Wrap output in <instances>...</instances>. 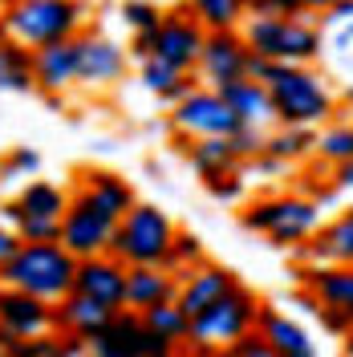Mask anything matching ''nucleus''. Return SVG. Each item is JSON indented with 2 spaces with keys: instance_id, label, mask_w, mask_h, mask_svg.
Wrapping results in <instances>:
<instances>
[{
  "instance_id": "nucleus-1",
  "label": "nucleus",
  "mask_w": 353,
  "mask_h": 357,
  "mask_svg": "<svg viewBox=\"0 0 353 357\" xmlns=\"http://www.w3.org/2000/svg\"><path fill=\"white\" fill-rule=\"evenodd\" d=\"M268 98L276 126H309L317 130L337 110V93L329 77L313 66H276L268 73Z\"/></svg>"
},
{
  "instance_id": "nucleus-2",
  "label": "nucleus",
  "mask_w": 353,
  "mask_h": 357,
  "mask_svg": "<svg viewBox=\"0 0 353 357\" xmlns=\"http://www.w3.org/2000/svg\"><path fill=\"white\" fill-rule=\"evenodd\" d=\"M240 37L256 57H268L276 66H313L325 57V29L317 17H248Z\"/></svg>"
},
{
  "instance_id": "nucleus-3",
  "label": "nucleus",
  "mask_w": 353,
  "mask_h": 357,
  "mask_svg": "<svg viewBox=\"0 0 353 357\" xmlns=\"http://www.w3.org/2000/svg\"><path fill=\"white\" fill-rule=\"evenodd\" d=\"M86 4L82 0H13L0 13V33L24 49H45L82 37Z\"/></svg>"
},
{
  "instance_id": "nucleus-4",
  "label": "nucleus",
  "mask_w": 353,
  "mask_h": 357,
  "mask_svg": "<svg viewBox=\"0 0 353 357\" xmlns=\"http://www.w3.org/2000/svg\"><path fill=\"white\" fill-rule=\"evenodd\" d=\"M73 276H77V260L61 244H21V252L0 272V284L21 289L45 305H57L73 292Z\"/></svg>"
},
{
  "instance_id": "nucleus-5",
  "label": "nucleus",
  "mask_w": 353,
  "mask_h": 357,
  "mask_svg": "<svg viewBox=\"0 0 353 357\" xmlns=\"http://www.w3.org/2000/svg\"><path fill=\"white\" fill-rule=\"evenodd\" d=\"M175 223L171 215L155 207V203H134L130 211L118 220L110 240V256L122 260L126 268L134 264H163L167 252H171V240H175Z\"/></svg>"
},
{
  "instance_id": "nucleus-6",
  "label": "nucleus",
  "mask_w": 353,
  "mask_h": 357,
  "mask_svg": "<svg viewBox=\"0 0 353 357\" xmlns=\"http://www.w3.org/2000/svg\"><path fill=\"white\" fill-rule=\"evenodd\" d=\"M256 312H260V301L252 292L236 284L223 301H216L211 309H203L199 317H191V349L195 354H223L232 349L240 337H248L256 329Z\"/></svg>"
},
{
  "instance_id": "nucleus-7",
  "label": "nucleus",
  "mask_w": 353,
  "mask_h": 357,
  "mask_svg": "<svg viewBox=\"0 0 353 357\" xmlns=\"http://www.w3.org/2000/svg\"><path fill=\"white\" fill-rule=\"evenodd\" d=\"M240 220L248 231H264L276 248H296L317 236L321 203H313L309 195H268V199L252 203Z\"/></svg>"
},
{
  "instance_id": "nucleus-8",
  "label": "nucleus",
  "mask_w": 353,
  "mask_h": 357,
  "mask_svg": "<svg viewBox=\"0 0 353 357\" xmlns=\"http://www.w3.org/2000/svg\"><path fill=\"white\" fill-rule=\"evenodd\" d=\"M171 126L187 142H195V138H236L243 130V122L232 114L223 93L211 86H195L183 102H175L171 106Z\"/></svg>"
},
{
  "instance_id": "nucleus-9",
  "label": "nucleus",
  "mask_w": 353,
  "mask_h": 357,
  "mask_svg": "<svg viewBox=\"0 0 353 357\" xmlns=\"http://www.w3.org/2000/svg\"><path fill=\"white\" fill-rule=\"evenodd\" d=\"M118 220H110L102 207H93L86 195H69V207L61 215V248L73 260H89V256H106L114 240Z\"/></svg>"
},
{
  "instance_id": "nucleus-10",
  "label": "nucleus",
  "mask_w": 353,
  "mask_h": 357,
  "mask_svg": "<svg viewBox=\"0 0 353 357\" xmlns=\"http://www.w3.org/2000/svg\"><path fill=\"white\" fill-rule=\"evenodd\" d=\"M203 41H207V29L191 17V8H171L163 13V21L155 29V57L175 66L179 73H195L199 53H203Z\"/></svg>"
},
{
  "instance_id": "nucleus-11",
  "label": "nucleus",
  "mask_w": 353,
  "mask_h": 357,
  "mask_svg": "<svg viewBox=\"0 0 353 357\" xmlns=\"http://www.w3.org/2000/svg\"><path fill=\"white\" fill-rule=\"evenodd\" d=\"M248 61H252V49L240 37V29H227V33H207L203 41V53H199L195 77L199 86L220 89L227 82H240L248 77Z\"/></svg>"
},
{
  "instance_id": "nucleus-12",
  "label": "nucleus",
  "mask_w": 353,
  "mask_h": 357,
  "mask_svg": "<svg viewBox=\"0 0 353 357\" xmlns=\"http://www.w3.org/2000/svg\"><path fill=\"white\" fill-rule=\"evenodd\" d=\"M130 66V53L106 33H82L77 37V86H114Z\"/></svg>"
},
{
  "instance_id": "nucleus-13",
  "label": "nucleus",
  "mask_w": 353,
  "mask_h": 357,
  "mask_svg": "<svg viewBox=\"0 0 353 357\" xmlns=\"http://www.w3.org/2000/svg\"><path fill=\"white\" fill-rule=\"evenodd\" d=\"M49 329H53V305H45V301H37L21 289L0 292V333L8 341L45 337Z\"/></svg>"
},
{
  "instance_id": "nucleus-14",
  "label": "nucleus",
  "mask_w": 353,
  "mask_h": 357,
  "mask_svg": "<svg viewBox=\"0 0 353 357\" xmlns=\"http://www.w3.org/2000/svg\"><path fill=\"white\" fill-rule=\"evenodd\" d=\"M73 292H86V296H93V301L110 305V309H122V301H126V264L114 260L110 252H106V256L77 260Z\"/></svg>"
},
{
  "instance_id": "nucleus-15",
  "label": "nucleus",
  "mask_w": 353,
  "mask_h": 357,
  "mask_svg": "<svg viewBox=\"0 0 353 357\" xmlns=\"http://www.w3.org/2000/svg\"><path fill=\"white\" fill-rule=\"evenodd\" d=\"M240 280H236V272L232 268H223V264H199L195 272H187L183 280H179V296H175V305L187 317H199L203 309H211L216 301H223L227 292L236 289Z\"/></svg>"
},
{
  "instance_id": "nucleus-16",
  "label": "nucleus",
  "mask_w": 353,
  "mask_h": 357,
  "mask_svg": "<svg viewBox=\"0 0 353 357\" xmlns=\"http://www.w3.org/2000/svg\"><path fill=\"white\" fill-rule=\"evenodd\" d=\"M179 296V276L167 272L163 264H134L126 268V301L122 309L130 312H147L155 305H167Z\"/></svg>"
},
{
  "instance_id": "nucleus-17",
  "label": "nucleus",
  "mask_w": 353,
  "mask_h": 357,
  "mask_svg": "<svg viewBox=\"0 0 353 357\" xmlns=\"http://www.w3.org/2000/svg\"><path fill=\"white\" fill-rule=\"evenodd\" d=\"M33 82L49 98H57V93H66V89L77 86V37L73 41L45 45V49H33Z\"/></svg>"
},
{
  "instance_id": "nucleus-18",
  "label": "nucleus",
  "mask_w": 353,
  "mask_h": 357,
  "mask_svg": "<svg viewBox=\"0 0 353 357\" xmlns=\"http://www.w3.org/2000/svg\"><path fill=\"white\" fill-rule=\"evenodd\" d=\"M110 305H102V301H93L86 292H69L66 301H57L53 305V329H61V333H73V337H98L106 325L114 321Z\"/></svg>"
},
{
  "instance_id": "nucleus-19",
  "label": "nucleus",
  "mask_w": 353,
  "mask_h": 357,
  "mask_svg": "<svg viewBox=\"0 0 353 357\" xmlns=\"http://www.w3.org/2000/svg\"><path fill=\"white\" fill-rule=\"evenodd\" d=\"M296 256L309 260L313 268H325V264H350L353 268V207L345 215H337L321 236L296 244Z\"/></svg>"
},
{
  "instance_id": "nucleus-20",
  "label": "nucleus",
  "mask_w": 353,
  "mask_h": 357,
  "mask_svg": "<svg viewBox=\"0 0 353 357\" xmlns=\"http://www.w3.org/2000/svg\"><path fill=\"white\" fill-rule=\"evenodd\" d=\"M89 357H142V317L118 309L98 337H89Z\"/></svg>"
},
{
  "instance_id": "nucleus-21",
  "label": "nucleus",
  "mask_w": 353,
  "mask_h": 357,
  "mask_svg": "<svg viewBox=\"0 0 353 357\" xmlns=\"http://www.w3.org/2000/svg\"><path fill=\"white\" fill-rule=\"evenodd\" d=\"M256 333L264 337L280 357H317L313 337L305 333L296 321H288L285 312L268 309V305H260V312H256Z\"/></svg>"
},
{
  "instance_id": "nucleus-22",
  "label": "nucleus",
  "mask_w": 353,
  "mask_h": 357,
  "mask_svg": "<svg viewBox=\"0 0 353 357\" xmlns=\"http://www.w3.org/2000/svg\"><path fill=\"white\" fill-rule=\"evenodd\" d=\"M220 93H223V102L232 106V114L240 118L243 126H260V130H264V122H276V118H272V98H268L264 82L240 77V82L220 86Z\"/></svg>"
},
{
  "instance_id": "nucleus-23",
  "label": "nucleus",
  "mask_w": 353,
  "mask_h": 357,
  "mask_svg": "<svg viewBox=\"0 0 353 357\" xmlns=\"http://www.w3.org/2000/svg\"><path fill=\"white\" fill-rule=\"evenodd\" d=\"M77 195H86L93 207H102L110 220H122L134 203H138L130 183L118 178V175H110V171H86V175H82V187H77Z\"/></svg>"
},
{
  "instance_id": "nucleus-24",
  "label": "nucleus",
  "mask_w": 353,
  "mask_h": 357,
  "mask_svg": "<svg viewBox=\"0 0 353 357\" xmlns=\"http://www.w3.org/2000/svg\"><path fill=\"white\" fill-rule=\"evenodd\" d=\"M305 292H313L321 305L345 309L353 317V268L350 264H325V268H305L301 272Z\"/></svg>"
},
{
  "instance_id": "nucleus-25",
  "label": "nucleus",
  "mask_w": 353,
  "mask_h": 357,
  "mask_svg": "<svg viewBox=\"0 0 353 357\" xmlns=\"http://www.w3.org/2000/svg\"><path fill=\"white\" fill-rule=\"evenodd\" d=\"M138 86L147 89L151 98L175 106V102H183L199 82H195V73H179L175 66H167V61H158V57H147V61L138 66Z\"/></svg>"
},
{
  "instance_id": "nucleus-26",
  "label": "nucleus",
  "mask_w": 353,
  "mask_h": 357,
  "mask_svg": "<svg viewBox=\"0 0 353 357\" xmlns=\"http://www.w3.org/2000/svg\"><path fill=\"white\" fill-rule=\"evenodd\" d=\"M187 162L199 178H216V175H232L243 171V158L236 155L232 138H195L187 146Z\"/></svg>"
},
{
  "instance_id": "nucleus-27",
  "label": "nucleus",
  "mask_w": 353,
  "mask_h": 357,
  "mask_svg": "<svg viewBox=\"0 0 353 357\" xmlns=\"http://www.w3.org/2000/svg\"><path fill=\"white\" fill-rule=\"evenodd\" d=\"M0 89H8V93L37 89V82H33V49L17 45L4 33H0Z\"/></svg>"
},
{
  "instance_id": "nucleus-28",
  "label": "nucleus",
  "mask_w": 353,
  "mask_h": 357,
  "mask_svg": "<svg viewBox=\"0 0 353 357\" xmlns=\"http://www.w3.org/2000/svg\"><path fill=\"white\" fill-rule=\"evenodd\" d=\"M264 155L292 167L301 158L317 155V130H309V126H276L272 134H264Z\"/></svg>"
},
{
  "instance_id": "nucleus-29",
  "label": "nucleus",
  "mask_w": 353,
  "mask_h": 357,
  "mask_svg": "<svg viewBox=\"0 0 353 357\" xmlns=\"http://www.w3.org/2000/svg\"><path fill=\"white\" fill-rule=\"evenodd\" d=\"M17 207H21L24 215H45V220H61L69 207V195L57 187V183H45V178H33V183H24L21 195H17Z\"/></svg>"
},
{
  "instance_id": "nucleus-30",
  "label": "nucleus",
  "mask_w": 353,
  "mask_h": 357,
  "mask_svg": "<svg viewBox=\"0 0 353 357\" xmlns=\"http://www.w3.org/2000/svg\"><path fill=\"white\" fill-rule=\"evenodd\" d=\"M187 8L207 33H227L248 21V0H187Z\"/></svg>"
},
{
  "instance_id": "nucleus-31",
  "label": "nucleus",
  "mask_w": 353,
  "mask_h": 357,
  "mask_svg": "<svg viewBox=\"0 0 353 357\" xmlns=\"http://www.w3.org/2000/svg\"><path fill=\"white\" fill-rule=\"evenodd\" d=\"M142 317V325L147 329H155V333H163L167 341H187L191 337V317L179 309L175 301H167V305H155V309H147V312H138Z\"/></svg>"
},
{
  "instance_id": "nucleus-32",
  "label": "nucleus",
  "mask_w": 353,
  "mask_h": 357,
  "mask_svg": "<svg viewBox=\"0 0 353 357\" xmlns=\"http://www.w3.org/2000/svg\"><path fill=\"white\" fill-rule=\"evenodd\" d=\"M317 158L329 162V167H341L353 158V118L350 122H329L325 130L317 134Z\"/></svg>"
},
{
  "instance_id": "nucleus-33",
  "label": "nucleus",
  "mask_w": 353,
  "mask_h": 357,
  "mask_svg": "<svg viewBox=\"0 0 353 357\" xmlns=\"http://www.w3.org/2000/svg\"><path fill=\"white\" fill-rule=\"evenodd\" d=\"M199 264H207V260H203V244H199V236H191V231H175V240H171V252H167L163 268L175 272L179 280H183V276L195 272Z\"/></svg>"
},
{
  "instance_id": "nucleus-34",
  "label": "nucleus",
  "mask_w": 353,
  "mask_h": 357,
  "mask_svg": "<svg viewBox=\"0 0 353 357\" xmlns=\"http://www.w3.org/2000/svg\"><path fill=\"white\" fill-rule=\"evenodd\" d=\"M118 17H122V24H126L130 33H147V29H158L163 8H158L155 0H122Z\"/></svg>"
},
{
  "instance_id": "nucleus-35",
  "label": "nucleus",
  "mask_w": 353,
  "mask_h": 357,
  "mask_svg": "<svg viewBox=\"0 0 353 357\" xmlns=\"http://www.w3.org/2000/svg\"><path fill=\"white\" fill-rule=\"evenodd\" d=\"M325 53L337 69L353 73V21L350 24H337L329 37H325Z\"/></svg>"
},
{
  "instance_id": "nucleus-36",
  "label": "nucleus",
  "mask_w": 353,
  "mask_h": 357,
  "mask_svg": "<svg viewBox=\"0 0 353 357\" xmlns=\"http://www.w3.org/2000/svg\"><path fill=\"white\" fill-rule=\"evenodd\" d=\"M203 187H207V195L220 203H240L243 191H248V178L243 171H232V175H216V178H203Z\"/></svg>"
},
{
  "instance_id": "nucleus-37",
  "label": "nucleus",
  "mask_w": 353,
  "mask_h": 357,
  "mask_svg": "<svg viewBox=\"0 0 353 357\" xmlns=\"http://www.w3.org/2000/svg\"><path fill=\"white\" fill-rule=\"evenodd\" d=\"M37 167H41V155H37V151H29V146H17V151H8V158L0 162V175H4V178L37 175Z\"/></svg>"
},
{
  "instance_id": "nucleus-38",
  "label": "nucleus",
  "mask_w": 353,
  "mask_h": 357,
  "mask_svg": "<svg viewBox=\"0 0 353 357\" xmlns=\"http://www.w3.org/2000/svg\"><path fill=\"white\" fill-rule=\"evenodd\" d=\"M305 0H248V17H301Z\"/></svg>"
},
{
  "instance_id": "nucleus-39",
  "label": "nucleus",
  "mask_w": 353,
  "mask_h": 357,
  "mask_svg": "<svg viewBox=\"0 0 353 357\" xmlns=\"http://www.w3.org/2000/svg\"><path fill=\"white\" fill-rule=\"evenodd\" d=\"M313 317H317V321H321V325H325V329H329V333H337V337H350V329H353V317L345 309H333V305H321V301H317V305H313Z\"/></svg>"
},
{
  "instance_id": "nucleus-40",
  "label": "nucleus",
  "mask_w": 353,
  "mask_h": 357,
  "mask_svg": "<svg viewBox=\"0 0 353 357\" xmlns=\"http://www.w3.org/2000/svg\"><path fill=\"white\" fill-rule=\"evenodd\" d=\"M232 146H236V155H240L243 162H252L256 155H264V130H260V126H243V130L232 138Z\"/></svg>"
},
{
  "instance_id": "nucleus-41",
  "label": "nucleus",
  "mask_w": 353,
  "mask_h": 357,
  "mask_svg": "<svg viewBox=\"0 0 353 357\" xmlns=\"http://www.w3.org/2000/svg\"><path fill=\"white\" fill-rule=\"evenodd\" d=\"M232 357H280V354H276V349L268 345L264 337H260L256 329H252L248 337H240V341L232 345Z\"/></svg>"
},
{
  "instance_id": "nucleus-42",
  "label": "nucleus",
  "mask_w": 353,
  "mask_h": 357,
  "mask_svg": "<svg viewBox=\"0 0 353 357\" xmlns=\"http://www.w3.org/2000/svg\"><path fill=\"white\" fill-rule=\"evenodd\" d=\"M142 357H175V341H167L163 333L142 325Z\"/></svg>"
},
{
  "instance_id": "nucleus-43",
  "label": "nucleus",
  "mask_w": 353,
  "mask_h": 357,
  "mask_svg": "<svg viewBox=\"0 0 353 357\" xmlns=\"http://www.w3.org/2000/svg\"><path fill=\"white\" fill-rule=\"evenodd\" d=\"M17 252H21V236H17L8 223H0V272L8 268V260H13Z\"/></svg>"
},
{
  "instance_id": "nucleus-44",
  "label": "nucleus",
  "mask_w": 353,
  "mask_h": 357,
  "mask_svg": "<svg viewBox=\"0 0 353 357\" xmlns=\"http://www.w3.org/2000/svg\"><path fill=\"white\" fill-rule=\"evenodd\" d=\"M350 21H353V0H337L321 17V29H337V24H350Z\"/></svg>"
},
{
  "instance_id": "nucleus-45",
  "label": "nucleus",
  "mask_w": 353,
  "mask_h": 357,
  "mask_svg": "<svg viewBox=\"0 0 353 357\" xmlns=\"http://www.w3.org/2000/svg\"><path fill=\"white\" fill-rule=\"evenodd\" d=\"M333 187L337 191H353V158L341 162V167H333Z\"/></svg>"
},
{
  "instance_id": "nucleus-46",
  "label": "nucleus",
  "mask_w": 353,
  "mask_h": 357,
  "mask_svg": "<svg viewBox=\"0 0 353 357\" xmlns=\"http://www.w3.org/2000/svg\"><path fill=\"white\" fill-rule=\"evenodd\" d=\"M333 4H337V0H305V13H309V17H317V21H321V17L329 13Z\"/></svg>"
},
{
  "instance_id": "nucleus-47",
  "label": "nucleus",
  "mask_w": 353,
  "mask_h": 357,
  "mask_svg": "<svg viewBox=\"0 0 353 357\" xmlns=\"http://www.w3.org/2000/svg\"><path fill=\"white\" fill-rule=\"evenodd\" d=\"M0 357H8V337L0 333Z\"/></svg>"
},
{
  "instance_id": "nucleus-48",
  "label": "nucleus",
  "mask_w": 353,
  "mask_h": 357,
  "mask_svg": "<svg viewBox=\"0 0 353 357\" xmlns=\"http://www.w3.org/2000/svg\"><path fill=\"white\" fill-rule=\"evenodd\" d=\"M345 357H353V329H350V337H345Z\"/></svg>"
},
{
  "instance_id": "nucleus-49",
  "label": "nucleus",
  "mask_w": 353,
  "mask_h": 357,
  "mask_svg": "<svg viewBox=\"0 0 353 357\" xmlns=\"http://www.w3.org/2000/svg\"><path fill=\"white\" fill-rule=\"evenodd\" d=\"M345 98H350V106H353V86H350V89H345Z\"/></svg>"
},
{
  "instance_id": "nucleus-50",
  "label": "nucleus",
  "mask_w": 353,
  "mask_h": 357,
  "mask_svg": "<svg viewBox=\"0 0 353 357\" xmlns=\"http://www.w3.org/2000/svg\"><path fill=\"white\" fill-rule=\"evenodd\" d=\"M0 4H4V8H8V4H13V0H0Z\"/></svg>"
},
{
  "instance_id": "nucleus-51",
  "label": "nucleus",
  "mask_w": 353,
  "mask_h": 357,
  "mask_svg": "<svg viewBox=\"0 0 353 357\" xmlns=\"http://www.w3.org/2000/svg\"><path fill=\"white\" fill-rule=\"evenodd\" d=\"M0 292H4V284H0Z\"/></svg>"
}]
</instances>
